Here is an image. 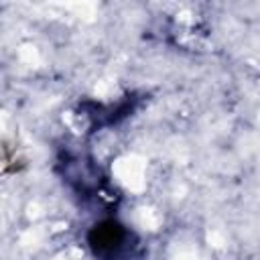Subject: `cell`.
I'll use <instances>...</instances> for the list:
<instances>
[{
	"label": "cell",
	"mask_w": 260,
	"mask_h": 260,
	"mask_svg": "<svg viewBox=\"0 0 260 260\" xmlns=\"http://www.w3.org/2000/svg\"><path fill=\"white\" fill-rule=\"evenodd\" d=\"M87 244L98 260H128L136 250L134 234L116 219L95 223L87 234Z\"/></svg>",
	"instance_id": "1"
}]
</instances>
